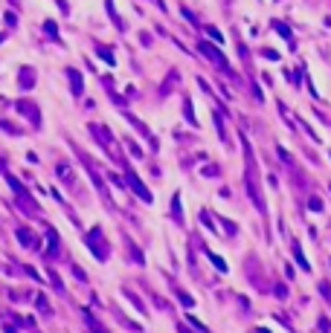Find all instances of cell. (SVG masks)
I'll list each match as a JSON object with an SVG mask.
<instances>
[{
	"mask_svg": "<svg viewBox=\"0 0 331 333\" xmlns=\"http://www.w3.org/2000/svg\"><path fill=\"white\" fill-rule=\"evenodd\" d=\"M18 110H21L24 116H29V119H32V125H41V116H38V107H35V104L21 102V104H18Z\"/></svg>",
	"mask_w": 331,
	"mask_h": 333,
	"instance_id": "6da1fadb",
	"label": "cell"
},
{
	"mask_svg": "<svg viewBox=\"0 0 331 333\" xmlns=\"http://www.w3.org/2000/svg\"><path fill=\"white\" fill-rule=\"evenodd\" d=\"M32 84H35V73H32L29 67H26V70H21V87H24V90H29Z\"/></svg>",
	"mask_w": 331,
	"mask_h": 333,
	"instance_id": "7a4b0ae2",
	"label": "cell"
},
{
	"mask_svg": "<svg viewBox=\"0 0 331 333\" xmlns=\"http://www.w3.org/2000/svg\"><path fill=\"white\" fill-rule=\"evenodd\" d=\"M67 76H70V81H73V93H76V96H82V76H79V73H76V70H67Z\"/></svg>",
	"mask_w": 331,
	"mask_h": 333,
	"instance_id": "3957f363",
	"label": "cell"
},
{
	"mask_svg": "<svg viewBox=\"0 0 331 333\" xmlns=\"http://www.w3.org/2000/svg\"><path fill=\"white\" fill-rule=\"evenodd\" d=\"M201 49H203V52H206V55H209V58H212V61H215V64H218V67H227V61H224V55H218V52H215L212 46H206V44H201Z\"/></svg>",
	"mask_w": 331,
	"mask_h": 333,
	"instance_id": "277c9868",
	"label": "cell"
},
{
	"mask_svg": "<svg viewBox=\"0 0 331 333\" xmlns=\"http://www.w3.org/2000/svg\"><path fill=\"white\" fill-rule=\"evenodd\" d=\"M18 238H21V241H24L26 246H32V243H35V238H32V235H29L26 229H21V232H18Z\"/></svg>",
	"mask_w": 331,
	"mask_h": 333,
	"instance_id": "5b68a950",
	"label": "cell"
},
{
	"mask_svg": "<svg viewBox=\"0 0 331 333\" xmlns=\"http://www.w3.org/2000/svg\"><path fill=\"white\" fill-rule=\"evenodd\" d=\"M99 55L105 58L107 64H114V52H111V49H105V46H99Z\"/></svg>",
	"mask_w": 331,
	"mask_h": 333,
	"instance_id": "8992f818",
	"label": "cell"
},
{
	"mask_svg": "<svg viewBox=\"0 0 331 333\" xmlns=\"http://www.w3.org/2000/svg\"><path fill=\"white\" fill-rule=\"evenodd\" d=\"M0 41H3V35H0Z\"/></svg>",
	"mask_w": 331,
	"mask_h": 333,
	"instance_id": "52a82bcc",
	"label": "cell"
}]
</instances>
